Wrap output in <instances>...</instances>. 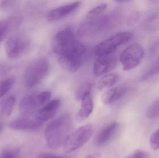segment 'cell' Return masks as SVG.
Here are the masks:
<instances>
[{"mask_svg": "<svg viewBox=\"0 0 159 158\" xmlns=\"http://www.w3.org/2000/svg\"><path fill=\"white\" fill-rule=\"evenodd\" d=\"M16 151L11 150H6L0 154V158H17Z\"/></svg>", "mask_w": 159, "mask_h": 158, "instance_id": "26", "label": "cell"}, {"mask_svg": "<svg viewBox=\"0 0 159 158\" xmlns=\"http://www.w3.org/2000/svg\"><path fill=\"white\" fill-rule=\"evenodd\" d=\"M93 131V126L88 124L78 128L71 133L63 145L65 152L71 153L80 148L89 140Z\"/></svg>", "mask_w": 159, "mask_h": 158, "instance_id": "6", "label": "cell"}, {"mask_svg": "<svg viewBox=\"0 0 159 158\" xmlns=\"http://www.w3.org/2000/svg\"><path fill=\"white\" fill-rule=\"evenodd\" d=\"M144 56V51L140 44L135 43L129 45L122 51L120 61L125 71L131 70L141 63Z\"/></svg>", "mask_w": 159, "mask_h": 158, "instance_id": "7", "label": "cell"}, {"mask_svg": "<svg viewBox=\"0 0 159 158\" xmlns=\"http://www.w3.org/2000/svg\"><path fill=\"white\" fill-rule=\"evenodd\" d=\"M107 7V4L102 3L91 9L87 15V18L89 19H94L101 15Z\"/></svg>", "mask_w": 159, "mask_h": 158, "instance_id": "22", "label": "cell"}, {"mask_svg": "<svg viewBox=\"0 0 159 158\" xmlns=\"http://www.w3.org/2000/svg\"><path fill=\"white\" fill-rule=\"evenodd\" d=\"M85 56L78 54L60 56L58 58L59 65L64 70L74 73L82 66Z\"/></svg>", "mask_w": 159, "mask_h": 158, "instance_id": "9", "label": "cell"}, {"mask_svg": "<svg viewBox=\"0 0 159 158\" xmlns=\"http://www.w3.org/2000/svg\"><path fill=\"white\" fill-rule=\"evenodd\" d=\"M50 70L49 62L46 59L40 58L30 63L25 70L24 80L29 88L39 84L48 75Z\"/></svg>", "mask_w": 159, "mask_h": 158, "instance_id": "3", "label": "cell"}, {"mask_svg": "<svg viewBox=\"0 0 159 158\" xmlns=\"http://www.w3.org/2000/svg\"><path fill=\"white\" fill-rule=\"evenodd\" d=\"M139 18V15L136 12H133L128 19V23L129 25H133L136 23Z\"/></svg>", "mask_w": 159, "mask_h": 158, "instance_id": "28", "label": "cell"}, {"mask_svg": "<svg viewBox=\"0 0 159 158\" xmlns=\"http://www.w3.org/2000/svg\"><path fill=\"white\" fill-rule=\"evenodd\" d=\"M119 79V76L116 74H108L104 75L97 83V88L103 90L115 85Z\"/></svg>", "mask_w": 159, "mask_h": 158, "instance_id": "17", "label": "cell"}, {"mask_svg": "<svg viewBox=\"0 0 159 158\" xmlns=\"http://www.w3.org/2000/svg\"><path fill=\"white\" fill-rule=\"evenodd\" d=\"M9 24L7 21H0V43L4 40L9 29Z\"/></svg>", "mask_w": 159, "mask_h": 158, "instance_id": "24", "label": "cell"}, {"mask_svg": "<svg viewBox=\"0 0 159 158\" xmlns=\"http://www.w3.org/2000/svg\"><path fill=\"white\" fill-rule=\"evenodd\" d=\"M51 48L59 56L72 53L86 55V47L75 39L70 28L64 29L56 34L52 41Z\"/></svg>", "mask_w": 159, "mask_h": 158, "instance_id": "2", "label": "cell"}, {"mask_svg": "<svg viewBox=\"0 0 159 158\" xmlns=\"http://www.w3.org/2000/svg\"><path fill=\"white\" fill-rule=\"evenodd\" d=\"M61 105L60 99H55L47 103L35 113V119L43 122L52 119L57 113Z\"/></svg>", "mask_w": 159, "mask_h": 158, "instance_id": "11", "label": "cell"}, {"mask_svg": "<svg viewBox=\"0 0 159 158\" xmlns=\"http://www.w3.org/2000/svg\"><path fill=\"white\" fill-rule=\"evenodd\" d=\"M14 83L15 79L13 78H8L0 81V98L12 89Z\"/></svg>", "mask_w": 159, "mask_h": 158, "instance_id": "20", "label": "cell"}, {"mask_svg": "<svg viewBox=\"0 0 159 158\" xmlns=\"http://www.w3.org/2000/svg\"><path fill=\"white\" fill-rule=\"evenodd\" d=\"M159 49V39L155 41L149 48V53L150 56L154 55Z\"/></svg>", "mask_w": 159, "mask_h": 158, "instance_id": "27", "label": "cell"}, {"mask_svg": "<svg viewBox=\"0 0 159 158\" xmlns=\"http://www.w3.org/2000/svg\"><path fill=\"white\" fill-rule=\"evenodd\" d=\"M127 87L122 85L107 90L102 96L101 101L105 105H110L121 99L127 92Z\"/></svg>", "mask_w": 159, "mask_h": 158, "instance_id": "14", "label": "cell"}, {"mask_svg": "<svg viewBox=\"0 0 159 158\" xmlns=\"http://www.w3.org/2000/svg\"><path fill=\"white\" fill-rule=\"evenodd\" d=\"M132 36L129 31L119 32L97 45L94 48V54L97 57L111 54L119 46L130 40Z\"/></svg>", "mask_w": 159, "mask_h": 158, "instance_id": "5", "label": "cell"}, {"mask_svg": "<svg viewBox=\"0 0 159 158\" xmlns=\"http://www.w3.org/2000/svg\"><path fill=\"white\" fill-rule=\"evenodd\" d=\"M81 105L76 116L79 122L84 121L91 114L93 109V102L90 92L86 93L81 99Z\"/></svg>", "mask_w": 159, "mask_h": 158, "instance_id": "15", "label": "cell"}, {"mask_svg": "<svg viewBox=\"0 0 159 158\" xmlns=\"http://www.w3.org/2000/svg\"><path fill=\"white\" fill-rule=\"evenodd\" d=\"M16 98L14 96H11L6 100L1 109V115L2 117H7L11 115L16 103Z\"/></svg>", "mask_w": 159, "mask_h": 158, "instance_id": "18", "label": "cell"}, {"mask_svg": "<svg viewBox=\"0 0 159 158\" xmlns=\"http://www.w3.org/2000/svg\"><path fill=\"white\" fill-rule=\"evenodd\" d=\"M146 114L149 118L159 117V97L149 105L147 110Z\"/></svg>", "mask_w": 159, "mask_h": 158, "instance_id": "21", "label": "cell"}, {"mask_svg": "<svg viewBox=\"0 0 159 158\" xmlns=\"http://www.w3.org/2000/svg\"><path fill=\"white\" fill-rule=\"evenodd\" d=\"M133 158H150V155L148 152L144 150H135L131 154Z\"/></svg>", "mask_w": 159, "mask_h": 158, "instance_id": "25", "label": "cell"}, {"mask_svg": "<svg viewBox=\"0 0 159 158\" xmlns=\"http://www.w3.org/2000/svg\"><path fill=\"white\" fill-rule=\"evenodd\" d=\"M3 128V125L2 123H0V132L2 131V129Z\"/></svg>", "mask_w": 159, "mask_h": 158, "instance_id": "32", "label": "cell"}, {"mask_svg": "<svg viewBox=\"0 0 159 158\" xmlns=\"http://www.w3.org/2000/svg\"><path fill=\"white\" fill-rule=\"evenodd\" d=\"M72 127L71 117L64 114L50 122L46 129L45 136L48 146L52 149H57L64 145L70 134Z\"/></svg>", "mask_w": 159, "mask_h": 158, "instance_id": "1", "label": "cell"}, {"mask_svg": "<svg viewBox=\"0 0 159 158\" xmlns=\"http://www.w3.org/2000/svg\"><path fill=\"white\" fill-rule=\"evenodd\" d=\"M80 3V2L77 1L55 8L48 13V19L50 21H54L62 19L76 10Z\"/></svg>", "mask_w": 159, "mask_h": 158, "instance_id": "12", "label": "cell"}, {"mask_svg": "<svg viewBox=\"0 0 159 158\" xmlns=\"http://www.w3.org/2000/svg\"><path fill=\"white\" fill-rule=\"evenodd\" d=\"M158 74H159V56L148 68L145 73H144L142 76L141 79L142 80H145Z\"/></svg>", "mask_w": 159, "mask_h": 158, "instance_id": "19", "label": "cell"}, {"mask_svg": "<svg viewBox=\"0 0 159 158\" xmlns=\"http://www.w3.org/2000/svg\"><path fill=\"white\" fill-rule=\"evenodd\" d=\"M38 158H68L65 157L60 156L48 153H43L39 156Z\"/></svg>", "mask_w": 159, "mask_h": 158, "instance_id": "30", "label": "cell"}, {"mask_svg": "<svg viewBox=\"0 0 159 158\" xmlns=\"http://www.w3.org/2000/svg\"><path fill=\"white\" fill-rule=\"evenodd\" d=\"M125 158H133L132 156L131 155L130 156H129Z\"/></svg>", "mask_w": 159, "mask_h": 158, "instance_id": "33", "label": "cell"}, {"mask_svg": "<svg viewBox=\"0 0 159 158\" xmlns=\"http://www.w3.org/2000/svg\"><path fill=\"white\" fill-rule=\"evenodd\" d=\"M27 45L28 43L24 39L20 37H11L5 44L6 53L10 58H17L25 51Z\"/></svg>", "mask_w": 159, "mask_h": 158, "instance_id": "10", "label": "cell"}, {"mask_svg": "<svg viewBox=\"0 0 159 158\" xmlns=\"http://www.w3.org/2000/svg\"><path fill=\"white\" fill-rule=\"evenodd\" d=\"M51 97V93L44 91L33 94L24 97L20 104V111L24 116H29L35 113L43 106Z\"/></svg>", "mask_w": 159, "mask_h": 158, "instance_id": "4", "label": "cell"}, {"mask_svg": "<svg viewBox=\"0 0 159 158\" xmlns=\"http://www.w3.org/2000/svg\"><path fill=\"white\" fill-rule=\"evenodd\" d=\"M149 142L152 149L157 150L159 149V129L151 135Z\"/></svg>", "mask_w": 159, "mask_h": 158, "instance_id": "23", "label": "cell"}, {"mask_svg": "<svg viewBox=\"0 0 159 158\" xmlns=\"http://www.w3.org/2000/svg\"><path fill=\"white\" fill-rule=\"evenodd\" d=\"M120 123L117 122H112L104 128L99 133L96 139V143L99 146L105 145L108 143L115 135L120 128Z\"/></svg>", "mask_w": 159, "mask_h": 158, "instance_id": "16", "label": "cell"}, {"mask_svg": "<svg viewBox=\"0 0 159 158\" xmlns=\"http://www.w3.org/2000/svg\"><path fill=\"white\" fill-rule=\"evenodd\" d=\"M14 1H2L0 3V9H5L9 8L13 4Z\"/></svg>", "mask_w": 159, "mask_h": 158, "instance_id": "29", "label": "cell"}, {"mask_svg": "<svg viewBox=\"0 0 159 158\" xmlns=\"http://www.w3.org/2000/svg\"><path fill=\"white\" fill-rule=\"evenodd\" d=\"M86 158H101V157L98 153H93L89 155Z\"/></svg>", "mask_w": 159, "mask_h": 158, "instance_id": "31", "label": "cell"}, {"mask_svg": "<svg viewBox=\"0 0 159 158\" xmlns=\"http://www.w3.org/2000/svg\"><path fill=\"white\" fill-rule=\"evenodd\" d=\"M117 65V58L115 55L98 57L93 66V74L96 77L104 76L116 68Z\"/></svg>", "mask_w": 159, "mask_h": 158, "instance_id": "8", "label": "cell"}, {"mask_svg": "<svg viewBox=\"0 0 159 158\" xmlns=\"http://www.w3.org/2000/svg\"><path fill=\"white\" fill-rule=\"evenodd\" d=\"M43 122L26 117L18 118L9 123L10 129L16 130H34L41 128Z\"/></svg>", "mask_w": 159, "mask_h": 158, "instance_id": "13", "label": "cell"}]
</instances>
